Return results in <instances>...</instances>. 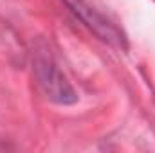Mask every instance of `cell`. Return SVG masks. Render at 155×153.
<instances>
[{
  "instance_id": "obj_1",
  "label": "cell",
  "mask_w": 155,
  "mask_h": 153,
  "mask_svg": "<svg viewBox=\"0 0 155 153\" xmlns=\"http://www.w3.org/2000/svg\"><path fill=\"white\" fill-rule=\"evenodd\" d=\"M33 70L35 77L38 81L41 92L45 94L47 99L58 105H74L78 103V92L71 81L65 77V74L60 70L56 61L47 50L35 52L33 58Z\"/></svg>"
},
{
  "instance_id": "obj_2",
  "label": "cell",
  "mask_w": 155,
  "mask_h": 153,
  "mask_svg": "<svg viewBox=\"0 0 155 153\" xmlns=\"http://www.w3.org/2000/svg\"><path fill=\"white\" fill-rule=\"evenodd\" d=\"M61 2L74 15V18L79 20L96 38H99L101 41L108 43L114 49L128 50V38H126V34L117 27L110 18H107L96 7H92L87 0H61Z\"/></svg>"
}]
</instances>
